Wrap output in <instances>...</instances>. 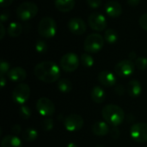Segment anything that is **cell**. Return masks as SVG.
Instances as JSON below:
<instances>
[{"instance_id":"1","label":"cell","mask_w":147,"mask_h":147,"mask_svg":"<svg viewBox=\"0 0 147 147\" xmlns=\"http://www.w3.org/2000/svg\"><path fill=\"white\" fill-rule=\"evenodd\" d=\"M34 76L44 83H54L60 77V68L53 61H43L34 69Z\"/></svg>"},{"instance_id":"2","label":"cell","mask_w":147,"mask_h":147,"mask_svg":"<svg viewBox=\"0 0 147 147\" xmlns=\"http://www.w3.org/2000/svg\"><path fill=\"white\" fill-rule=\"evenodd\" d=\"M102 115L104 121L113 127L120 126L125 119L124 110L115 104L106 105L102 110Z\"/></svg>"},{"instance_id":"3","label":"cell","mask_w":147,"mask_h":147,"mask_svg":"<svg viewBox=\"0 0 147 147\" xmlns=\"http://www.w3.org/2000/svg\"><path fill=\"white\" fill-rule=\"evenodd\" d=\"M104 38L99 34H90L84 40V48L86 53H98L104 46Z\"/></svg>"},{"instance_id":"4","label":"cell","mask_w":147,"mask_h":147,"mask_svg":"<svg viewBox=\"0 0 147 147\" xmlns=\"http://www.w3.org/2000/svg\"><path fill=\"white\" fill-rule=\"evenodd\" d=\"M38 13V7L34 3L24 2L16 9V16L22 21H29Z\"/></svg>"},{"instance_id":"5","label":"cell","mask_w":147,"mask_h":147,"mask_svg":"<svg viewBox=\"0 0 147 147\" xmlns=\"http://www.w3.org/2000/svg\"><path fill=\"white\" fill-rule=\"evenodd\" d=\"M57 24L52 17L42 18L38 24V32L43 38H52L56 34Z\"/></svg>"},{"instance_id":"6","label":"cell","mask_w":147,"mask_h":147,"mask_svg":"<svg viewBox=\"0 0 147 147\" xmlns=\"http://www.w3.org/2000/svg\"><path fill=\"white\" fill-rule=\"evenodd\" d=\"M30 96V88L27 84L21 83L17 84L12 91L13 101L19 104L23 105L28 100Z\"/></svg>"},{"instance_id":"7","label":"cell","mask_w":147,"mask_h":147,"mask_svg":"<svg viewBox=\"0 0 147 147\" xmlns=\"http://www.w3.org/2000/svg\"><path fill=\"white\" fill-rule=\"evenodd\" d=\"M59 65L63 71L66 72H72L78 69L79 65V59L76 53H68L62 56Z\"/></svg>"},{"instance_id":"8","label":"cell","mask_w":147,"mask_h":147,"mask_svg":"<svg viewBox=\"0 0 147 147\" xmlns=\"http://www.w3.org/2000/svg\"><path fill=\"white\" fill-rule=\"evenodd\" d=\"M135 70V64L130 59H123L118 62L115 66V72L121 78L130 77Z\"/></svg>"},{"instance_id":"9","label":"cell","mask_w":147,"mask_h":147,"mask_svg":"<svg viewBox=\"0 0 147 147\" xmlns=\"http://www.w3.org/2000/svg\"><path fill=\"white\" fill-rule=\"evenodd\" d=\"M130 136L135 142H147V123L140 122L133 125L130 129Z\"/></svg>"},{"instance_id":"10","label":"cell","mask_w":147,"mask_h":147,"mask_svg":"<svg viewBox=\"0 0 147 147\" xmlns=\"http://www.w3.org/2000/svg\"><path fill=\"white\" fill-rule=\"evenodd\" d=\"M36 109L39 114L44 117H50L53 115L55 112V106L53 102L47 97H41L37 101Z\"/></svg>"},{"instance_id":"11","label":"cell","mask_w":147,"mask_h":147,"mask_svg":"<svg viewBox=\"0 0 147 147\" xmlns=\"http://www.w3.org/2000/svg\"><path fill=\"white\" fill-rule=\"evenodd\" d=\"M88 23L90 27L97 32L103 31L107 28V20L103 15L99 12H93L88 17Z\"/></svg>"},{"instance_id":"12","label":"cell","mask_w":147,"mask_h":147,"mask_svg":"<svg viewBox=\"0 0 147 147\" xmlns=\"http://www.w3.org/2000/svg\"><path fill=\"white\" fill-rule=\"evenodd\" d=\"M64 126L68 132L79 131L84 126V119L78 114H71L65 119Z\"/></svg>"},{"instance_id":"13","label":"cell","mask_w":147,"mask_h":147,"mask_svg":"<svg viewBox=\"0 0 147 147\" xmlns=\"http://www.w3.org/2000/svg\"><path fill=\"white\" fill-rule=\"evenodd\" d=\"M68 28L70 32L76 35H82L87 30V26L84 21L81 18L74 17L68 22Z\"/></svg>"},{"instance_id":"14","label":"cell","mask_w":147,"mask_h":147,"mask_svg":"<svg viewBox=\"0 0 147 147\" xmlns=\"http://www.w3.org/2000/svg\"><path fill=\"white\" fill-rule=\"evenodd\" d=\"M104 9L106 14L110 17H118L122 14V6L116 1L111 0L105 3Z\"/></svg>"},{"instance_id":"15","label":"cell","mask_w":147,"mask_h":147,"mask_svg":"<svg viewBox=\"0 0 147 147\" xmlns=\"http://www.w3.org/2000/svg\"><path fill=\"white\" fill-rule=\"evenodd\" d=\"M98 81L105 87H111L116 84L117 79L113 72L109 71H102L98 74Z\"/></svg>"},{"instance_id":"16","label":"cell","mask_w":147,"mask_h":147,"mask_svg":"<svg viewBox=\"0 0 147 147\" xmlns=\"http://www.w3.org/2000/svg\"><path fill=\"white\" fill-rule=\"evenodd\" d=\"M7 77L12 82H22L26 79L27 72L23 68L16 66L9 70L7 73Z\"/></svg>"},{"instance_id":"17","label":"cell","mask_w":147,"mask_h":147,"mask_svg":"<svg viewBox=\"0 0 147 147\" xmlns=\"http://www.w3.org/2000/svg\"><path fill=\"white\" fill-rule=\"evenodd\" d=\"M92 133L96 136H106L109 134V125L106 121H97L92 125Z\"/></svg>"},{"instance_id":"18","label":"cell","mask_w":147,"mask_h":147,"mask_svg":"<svg viewBox=\"0 0 147 147\" xmlns=\"http://www.w3.org/2000/svg\"><path fill=\"white\" fill-rule=\"evenodd\" d=\"M127 92H128V95L133 98L139 97L142 92L141 84L136 79L131 80L127 84Z\"/></svg>"},{"instance_id":"19","label":"cell","mask_w":147,"mask_h":147,"mask_svg":"<svg viewBox=\"0 0 147 147\" xmlns=\"http://www.w3.org/2000/svg\"><path fill=\"white\" fill-rule=\"evenodd\" d=\"M1 146L2 147H22V143L21 140L14 134L6 135L3 138L1 141Z\"/></svg>"},{"instance_id":"20","label":"cell","mask_w":147,"mask_h":147,"mask_svg":"<svg viewBox=\"0 0 147 147\" xmlns=\"http://www.w3.org/2000/svg\"><path fill=\"white\" fill-rule=\"evenodd\" d=\"M56 9L60 12H69L75 6V0H54Z\"/></svg>"},{"instance_id":"21","label":"cell","mask_w":147,"mask_h":147,"mask_svg":"<svg viewBox=\"0 0 147 147\" xmlns=\"http://www.w3.org/2000/svg\"><path fill=\"white\" fill-rule=\"evenodd\" d=\"M90 97L94 102L100 104L104 102L106 94L104 90L101 86H95L90 92Z\"/></svg>"},{"instance_id":"22","label":"cell","mask_w":147,"mask_h":147,"mask_svg":"<svg viewBox=\"0 0 147 147\" xmlns=\"http://www.w3.org/2000/svg\"><path fill=\"white\" fill-rule=\"evenodd\" d=\"M22 31V27L21 25V23L17 22H11L9 27H8V34L10 37H18L19 35H21Z\"/></svg>"},{"instance_id":"23","label":"cell","mask_w":147,"mask_h":147,"mask_svg":"<svg viewBox=\"0 0 147 147\" xmlns=\"http://www.w3.org/2000/svg\"><path fill=\"white\" fill-rule=\"evenodd\" d=\"M58 89L62 93H69L72 90V84L67 78H61L58 82Z\"/></svg>"},{"instance_id":"24","label":"cell","mask_w":147,"mask_h":147,"mask_svg":"<svg viewBox=\"0 0 147 147\" xmlns=\"http://www.w3.org/2000/svg\"><path fill=\"white\" fill-rule=\"evenodd\" d=\"M22 139L28 142H33L36 140L38 137V132L34 128H27L22 134Z\"/></svg>"},{"instance_id":"25","label":"cell","mask_w":147,"mask_h":147,"mask_svg":"<svg viewBox=\"0 0 147 147\" xmlns=\"http://www.w3.org/2000/svg\"><path fill=\"white\" fill-rule=\"evenodd\" d=\"M104 40L109 43V44H114L118 40V34L117 32L113 29V28H109L105 31L104 33Z\"/></svg>"},{"instance_id":"26","label":"cell","mask_w":147,"mask_h":147,"mask_svg":"<svg viewBox=\"0 0 147 147\" xmlns=\"http://www.w3.org/2000/svg\"><path fill=\"white\" fill-rule=\"evenodd\" d=\"M80 60H81L82 65H83L84 67H86V68H90V67H92L93 65H94V63H95L93 57H92L89 53H84L81 55Z\"/></svg>"},{"instance_id":"27","label":"cell","mask_w":147,"mask_h":147,"mask_svg":"<svg viewBox=\"0 0 147 147\" xmlns=\"http://www.w3.org/2000/svg\"><path fill=\"white\" fill-rule=\"evenodd\" d=\"M31 109L29 107H28L27 105L23 104V105H21L20 108H19V115L21 116L22 119L23 120H28L31 116Z\"/></svg>"},{"instance_id":"28","label":"cell","mask_w":147,"mask_h":147,"mask_svg":"<svg viewBox=\"0 0 147 147\" xmlns=\"http://www.w3.org/2000/svg\"><path fill=\"white\" fill-rule=\"evenodd\" d=\"M47 49H48V46L44 40H38L36 41V43H35V50H36L37 53L43 54V53H47Z\"/></svg>"},{"instance_id":"29","label":"cell","mask_w":147,"mask_h":147,"mask_svg":"<svg viewBox=\"0 0 147 147\" xmlns=\"http://www.w3.org/2000/svg\"><path fill=\"white\" fill-rule=\"evenodd\" d=\"M53 120L51 119V118H48L47 117L46 119H44L41 123H40V126H41V128L45 131V132H47V131H50L53 128Z\"/></svg>"},{"instance_id":"30","label":"cell","mask_w":147,"mask_h":147,"mask_svg":"<svg viewBox=\"0 0 147 147\" xmlns=\"http://www.w3.org/2000/svg\"><path fill=\"white\" fill-rule=\"evenodd\" d=\"M135 66L140 70L145 71L147 69V58L146 57H139L135 59Z\"/></svg>"},{"instance_id":"31","label":"cell","mask_w":147,"mask_h":147,"mask_svg":"<svg viewBox=\"0 0 147 147\" xmlns=\"http://www.w3.org/2000/svg\"><path fill=\"white\" fill-rule=\"evenodd\" d=\"M0 71H1V75H3V76H4V74H7L9 71V64L7 61H5V60L1 61Z\"/></svg>"},{"instance_id":"32","label":"cell","mask_w":147,"mask_h":147,"mask_svg":"<svg viewBox=\"0 0 147 147\" xmlns=\"http://www.w3.org/2000/svg\"><path fill=\"white\" fill-rule=\"evenodd\" d=\"M87 4L92 9H97L102 4V0H86Z\"/></svg>"},{"instance_id":"33","label":"cell","mask_w":147,"mask_h":147,"mask_svg":"<svg viewBox=\"0 0 147 147\" xmlns=\"http://www.w3.org/2000/svg\"><path fill=\"white\" fill-rule=\"evenodd\" d=\"M140 27L147 31V13L143 14L140 18Z\"/></svg>"},{"instance_id":"34","label":"cell","mask_w":147,"mask_h":147,"mask_svg":"<svg viewBox=\"0 0 147 147\" xmlns=\"http://www.w3.org/2000/svg\"><path fill=\"white\" fill-rule=\"evenodd\" d=\"M9 16H10V14H9V11H3V12L1 13V16H0L1 22L3 23V22L8 21L9 18Z\"/></svg>"},{"instance_id":"35","label":"cell","mask_w":147,"mask_h":147,"mask_svg":"<svg viewBox=\"0 0 147 147\" xmlns=\"http://www.w3.org/2000/svg\"><path fill=\"white\" fill-rule=\"evenodd\" d=\"M11 132L14 135H17L19 134H21L22 132V128L19 125H14L11 128Z\"/></svg>"},{"instance_id":"36","label":"cell","mask_w":147,"mask_h":147,"mask_svg":"<svg viewBox=\"0 0 147 147\" xmlns=\"http://www.w3.org/2000/svg\"><path fill=\"white\" fill-rule=\"evenodd\" d=\"M115 91H116V93H117L118 95L121 96V95L124 94L125 89L123 88V86H122L121 84H118V85H116V87H115Z\"/></svg>"},{"instance_id":"37","label":"cell","mask_w":147,"mask_h":147,"mask_svg":"<svg viewBox=\"0 0 147 147\" xmlns=\"http://www.w3.org/2000/svg\"><path fill=\"white\" fill-rule=\"evenodd\" d=\"M12 2L13 0H0V4H1V7L5 8V7L9 6L12 3Z\"/></svg>"},{"instance_id":"38","label":"cell","mask_w":147,"mask_h":147,"mask_svg":"<svg viewBox=\"0 0 147 147\" xmlns=\"http://www.w3.org/2000/svg\"><path fill=\"white\" fill-rule=\"evenodd\" d=\"M0 30H1V32H0V39L2 40V39H3L4 35H5V28H4V26H3V24L2 22L0 24Z\"/></svg>"},{"instance_id":"39","label":"cell","mask_w":147,"mask_h":147,"mask_svg":"<svg viewBox=\"0 0 147 147\" xmlns=\"http://www.w3.org/2000/svg\"><path fill=\"white\" fill-rule=\"evenodd\" d=\"M140 3V0H127V3L133 7L137 6Z\"/></svg>"},{"instance_id":"40","label":"cell","mask_w":147,"mask_h":147,"mask_svg":"<svg viewBox=\"0 0 147 147\" xmlns=\"http://www.w3.org/2000/svg\"><path fill=\"white\" fill-rule=\"evenodd\" d=\"M128 57H129V59H130V60L136 59H137V58H136V53H135V52H131V53H129Z\"/></svg>"},{"instance_id":"41","label":"cell","mask_w":147,"mask_h":147,"mask_svg":"<svg viewBox=\"0 0 147 147\" xmlns=\"http://www.w3.org/2000/svg\"><path fill=\"white\" fill-rule=\"evenodd\" d=\"M5 84H6V79L4 78V76L1 75V87L3 88L5 86Z\"/></svg>"},{"instance_id":"42","label":"cell","mask_w":147,"mask_h":147,"mask_svg":"<svg viewBox=\"0 0 147 147\" xmlns=\"http://www.w3.org/2000/svg\"><path fill=\"white\" fill-rule=\"evenodd\" d=\"M66 147H78V146H77L75 143H73V142H71V143H69V144L66 146Z\"/></svg>"},{"instance_id":"43","label":"cell","mask_w":147,"mask_h":147,"mask_svg":"<svg viewBox=\"0 0 147 147\" xmlns=\"http://www.w3.org/2000/svg\"><path fill=\"white\" fill-rule=\"evenodd\" d=\"M97 147H102V146H97Z\"/></svg>"},{"instance_id":"44","label":"cell","mask_w":147,"mask_h":147,"mask_svg":"<svg viewBox=\"0 0 147 147\" xmlns=\"http://www.w3.org/2000/svg\"><path fill=\"white\" fill-rule=\"evenodd\" d=\"M146 147H147V146H146Z\"/></svg>"}]
</instances>
